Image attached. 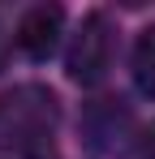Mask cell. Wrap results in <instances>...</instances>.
Listing matches in <instances>:
<instances>
[{"instance_id": "6da1fadb", "label": "cell", "mask_w": 155, "mask_h": 159, "mask_svg": "<svg viewBox=\"0 0 155 159\" xmlns=\"http://www.w3.org/2000/svg\"><path fill=\"white\" fill-rule=\"evenodd\" d=\"M60 125V103L48 86H13L0 95V155L13 159H52Z\"/></svg>"}, {"instance_id": "7a4b0ae2", "label": "cell", "mask_w": 155, "mask_h": 159, "mask_svg": "<svg viewBox=\"0 0 155 159\" xmlns=\"http://www.w3.org/2000/svg\"><path fill=\"white\" fill-rule=\"evenodd\" d=\"M112 52H116V30L108 22V13H86L65 52V73L78 86H99L112 69Z\"/></svg>"}, {"instance_id": "3957f363", "label": "cell", "mask_w": 155, "mask_h": 159, "mask_svg": "<svg viewBox=\"0 0 155 159\" xmlns=\"http://www.w3.org/2000/svg\"><path fill=\"white\" fill-rule=\"evenodd\" d=\"M60 30H65V9L60 4H35V9H26L17 17L13 39L30 60H48L56 52V43H60Z\"/></svg>"}, {"instance_id": "277c9868", "label": "cell", "mask_w": 155, "mask_h": 159, "mask_svg": "<svg viewBox=\"0 0 155 159\" xmlns=\"http://www.w3.org/2000/svg\"><path fill=\"white\" fill-rule=\"evenodd\" d=\"M129 69H134V86H138L142 95H151V99H155V26H147L142 34H138Z\"/></svg>"}, {"instance_id": "5b68a950", "label": "cell", "mask_w": 155, "mask_h": 159, "mask_svg": "<svg viewBox=\"0 0 155 159\" xmlns=\"http://www.w3.org/2000/svg\"><path fill=\"white\" fill-rule=\"evenodd\" d=\"M138 155H142V159H155V125L142 133V146H138Z\"/></svg>"}, {"instance_id": "8992f818", "label": "cell", "mask_w": 155, "mask_h": 159, "mask_svg": "<svg viewBox=\"0 0 155 159\" xmlns=\"http://www.w3.org/2000/svg\"><path fill=\"white\" fill-rule=\"evenodd\" d=\"M4 48H9V39H4V26H0V65H4Z\"/></svg>"}]
</instances>
